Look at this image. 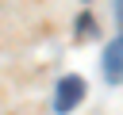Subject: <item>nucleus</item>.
I'll use <instances>...</instances> for the list:
<instances>
[{
  "label": "nucleus",
  "instance_id": "nucleus-1",
  "mask_svg": "<svg viewBox=\"0 0 123 115\" xmlns=\"http://www.w3.org/2000/svg\"><path fill=\"white\" fill-rule=\"evenodd\" d=\"M81 100H85V80H81L77 73L62 77V80H58V88H54V111H58V115H65V111H73Z\"/></svg>",
  "mask_w": 123,
  "mask_h": 115
},
{
  "label": "nucleus",
  "instance_id": "nucleus-2",
  "mask_svg": "<svg viewBox=\"0 0 123 115\" xmlns=\"http://www.w3.org/2000/svg\"><path fill=\"white\" fill-rule=\"evenodd\" d=\"M119 61H123V42L111 38L108 50H104V80H108L111 88H119Z\"/></svg>",
  "mask_w": 123,
  "mask_h": 115
}]
</instances>
